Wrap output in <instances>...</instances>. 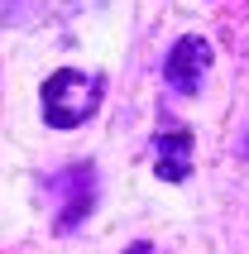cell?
Masks as SVG:
<instances>
[{
  "instance_id": "1",
  "label": "cell",
  "mask_w": 249,
  "mask_h": 254,
  "mask_svg": "<svg viewBox=\"0 0 249 254\" xmlns=\"http://www.w3.org/2000/svg\"><path fill=\"white\" fill-rule=\"evenodd\" d=\"M101 96H106V77L101 72L58 67L39 86V115L48 129H82L86 120H96Z\"/></svg>"
},
{
  "instance_id": "2",
  "label": "cell",
  "mask_w": 249,
  "mask_h": 254,
  "mask_svg": "<svg viewBox=\"0 0 249 254\" xmlns=\"http://www.w3.org/2000/svg\"><path fill=\"white\" fill-rule=\"evenodd\" d=\"M96 163H67V168H58L48 178V187L58 192V211H53V230L58 235H72V230H82V221L96 211Z\"/></svg>"
},
{
  "instance_id": "3",
  "label": "cell",
  "mask_w": 249,
  "mask_h": 254,
  "mask_svg": "<svg viewBox=\"0 0 249 254\" xmlns=\"http://www.w3.org/2000/svg\"><path fill=\"white\" fill-rule=\"evenodd\" d=\"M211 63H216V48H211V39H201V34H182L173 48H168L163 58V82L178 91V96H196L201 91V82H206Z\"/></svg>"
},
{
  "instance_id": "4",
  "label": "cell",
  "mask_w": 249,
  "mask_h": 254,
  "mask_svg": "<svg viewBox=\"0 0 249 254\" xmlns=\"http://www.w3.org/2000/svg\"><path fill=\"white\" fill-rule=\"evenodd\" d=\"M153 173L173 187L192 178V129L187 125H168L153 134Z\"/></svg>"
},
{
  "instance_id": "5",
  "label": "cell",
  "mask_w": 249,
  "mask_h": 254,
  "mask_svg": "<svg viewBox=\"0 0 249 254\" xmlns=\"http://www.w3.org/2000/svg\"><path fill=\"white\" fill-rule=\"evenodd\" d=\"M34 0H0V19H24Z\"/></svg>"
},
{
  "instance_id": "6",
  "label": "cell",
  "mask_w": 249,
  "mask_h": 254,
  "mask_svg": "<svg viewBox=\"0 0 249 254\" xmlns=\"http://www.w3.org/2000/svg\"><path fill=\"white\" fill-rule=\"evenodd\" d=\"M124 254H153V245H149V240H134V245H129Z\"/></svg>"
},
{
  "instance_id": "7",
  "label": "cell",
  "mask_w": 249,
  "mask_h": 254,
  "mask_svg": "<svg viewBox=\"0 0 249 254\" xmlns=\"http://www.w3.org/2000/svg\"><path fill=\"white\" fill-rule=\"evenodd\" d=\"M240 154H245V158H249V134H245V144H240Z\"/></svg>"
}]
</instances>
